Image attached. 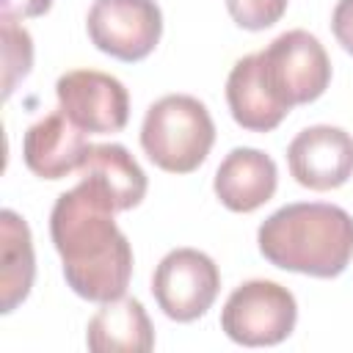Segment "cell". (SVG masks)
Segmentation results:
<instances>
[{
	"mask_svg": "<svg viewBox=\"0 0 353 353\" xmlns=\"http://www.w3.org/2000/svg\"><path fill=\"white\" fill-rule=\"evenodd\" d=\"M91 44L124 63L143 61L163 36V11L154 0H94L85 17Z\"/></svg>",
	"mask_w": 353,
	"mask_h": 353,
	"instance_id": "cell-7",
	"label": "cell"
},
{
	"mask_svg": "<svg viewBox=\"0 0 353 353\" xmlns=\"http://www.w3.org/2000/svg\"><path fill=\"white\" fill-rule=\"evenodd\" d=\"M287 165L298 185L336 190L353 176V135L331 124L306 127L290 141Z\"/></svg>",
	"mask_w": 353,
	"mask_h": 353,
	"instance_id": "cell-9",
	"label": "cell"
},
{
	"mask_svg": "<svg viewBox=\"0 0 353 353\" xmlns=\"http://www.w3.org/2000/svg\"><path fill=\"white\" fill-rule=\"evenodd\" d=\"M226 102L232 119L248 132H270L290 113V108L270 88L259 52L243 55L232 66L226 77Z\"/></svg>",
	"mask_w": 353,
	"mask_h": 353,
	"instance_id": "cell-12",
	"label": "cell"
},
{
	"mask_svg": "<svg viewBox=\"0 0 353 353\" xmlns=\"http://www.w3.org/2000/svg\"><path fill=\"white\" fill-rule=\"evenodd\" d=\"M85 345L91 353H149L154 347L152 320L138 298H116L88 320Z\"/></svg>",
	"mask_w": 353,
	"mask_h": 353,
	"instance_id": "cell-14",
	"label": "cell"
},
{
	"mask_svg": "<svg viewBox=\"0 0 353 353\" xmlns=\"http://www.w3.org/2000/svg\"><path fill=\"white\" fill-rule=\"evenodd\" d=\"M256 243L273 268L336 279L353 259V215L325 201L284 204L262 221Z\"/></svg>",
	"mask_w": 353,
	"mask_h": 353,
	"instance_id": "cell-2",
	"label": "cell"
},
{
	"mask_svg": "<svg viewBox=\"0 0 353 353\" xmlns=\"http://www.w3.org/2000/svg\"><path fill=\"white\" fill-rule=\"evenodd\" d=\"M331 30L342 50L353 55V0H336L331 11Z\"/></svg>",
	"mask_w": 353,
	"mask_h": 353,
	"instance_id": "cell-18",
	"label": "cell"
},
{
	"mask_svg": "<svg viewBox=\"0 0 353 353\" xmlns=\"http://www.w3.org/2000/svg\"><path fill=\"white\" fill-rule=\"evenodd\" d=\"M80 179L91 182L116 212L138 207L149 190L143 168L121 143H91L80 165Z\"/></svg>",
	"mask_w": 353,
	"mask_h": 353,
	"instance_id": "cell-13",
	"label": "cell"
},
{
	"mask_svg": "<svg viewBox=\"0 0 353 353\" xmlns=\"http://www.w3.org/2000/svg\"><path fill=\"white\" fill-rule=\"evenodd\" d=\"M58 110L83 132H121L130 121V91L99 69H72L55 83Z\"/></svg>",
	"mask_w": 353,
	"mask_h": 353,
	"instance_id": "cell-8",
	"label": "cell"
},
{
	"mask_svg": "<svg viewBox=\"0 0 353 353\" xmlns=\"http://www.w3.org/2000/svg\"><path fill=\"white\" fill-rule=\"evenodd\" d=\"M279 188V168L270 154L254 146H237L232 149L218 171L212 190L218 201L232 212H254L265 201L273 199Z\"/></svg>",
	"mask_w": 353,
	"mask_h": 353,
	"instance_id": "cell-11",
	"label": "cell"
},
{
	"mask_svg": "<svg viewBox=\"0 0 353 353\" xmlns=\"http://www.w3.org/2000/svg\"><path fill=\"white\" fill-rule=\"evenodd\" d=\"M290 0H226V11L243 30H265L276 25Z\"/></svg>",
	"mask_w": 353,
	"mask_h": 353,
	"instance_id": "cell-17",
	"label": "cell"
},
{
	"mask_svg": "<svg viewBox=\"0 0 353 353\" xmlns=\"http://www.w3.org/2000/svg\"><path fill=\"white\" fill-rule=\"evenodd\" d=\"M91 143L85 132L72 124L61 110L33 121L22 138V160L41 179H63L80 171Z\"/></svg>",
	"mask_w": 353,
	"mask_h": 353,
	"instance_id": "cell-10",
	"label": "cell"
},
{
	"mask_svg": "<svg viewBox=\"0 0 353 353\" xmlns=\"http://www.w3.org/2000/svg\"><path fill=\"white\" fill-rule=\"evenodd\" d=\"M0 36H3V97L8 99L14 88L30 74L33 39L11 17H0Z\"/></svg>",
	"mask_w": 353,
	"mask_h": 353,
	"instance_id": "cell-16",
	"label": "cell"
},
{
	"mask_svg": "<svg viewBox=\"0 0 353 353\" xmlns=\"http://www.w3.org/2000/svg\"><path fill=\"white\" fill-rule=\"evenodd\" d=\"M221 290V270L215 259L199 248L168 251L152 273V295L165 317L193 323L215 303Z\"/></svg>",
	"mask_w": 353,
	"mask_h": 353,
	"instance_id": "cell-6",
	"label": "cell"
},
{
	"mask_svg": "<svg viewBox=\"0 0 353 353\" xmlns=\"http://www.w3.org/2000/svg\"><path fill=\"white\" fill-rule=\"evenodd\" d=\"M113 215V204L85 179L61 193L50 212L63 279L74 295L94 303L124 298L132 279V245Z\"/></svg>",
	"mask_w": 353,
	"mask_h": 353,
	"instance_id": "cell-1",
	"label": "cell"
},
{
	"mask_svg": "<svg viewBox=\"0 0 353 353\" xmlns=\"http://www.w3.org/2000/svg\"><path fill=\"white\" fill-rule=\"evenodd\" d=\"M262 66L276 97L292 110L320 99L331 83V58L320 39L309 30H287L262 52Z\"/></svg>",
	"mask_w": 353,
	"mask_h": 353,
	"instance_id": "cell-5",
	"label": "cell"
},
{
	"mask_svg": "<svg viewBox=\"0 0 353 353\" xmlns=\"http://www.w3.org/2000/svg\"><path fill=\"white\" fill-rule=\"evenodd\" d=\"M298 323L295 295L270 279H251L232 290L221 309V331L245 347L284 342Z\"/></svg>",
	"mask_w": 353,
	"mask_h": 353,
	"instance_id": "cell-4",
	"label": "cell"
},
{
	"mask_svg": "<svg viewBox=\"0 0 353 353\" xmlns=\"http://www.w3.org/2000/svg\"><path fill=\"white\" fill-rule=\"evenodd\" d=\"M50 8L52 0H0V17H11V19L44 17Z\"/></svg>",
	"mask_w": 353,
	"mask_h": 353,
	"instance_id": "cell-19",
	"label": "cell"
},
{
	"mask_svg": "<svg viewBox=\"0 0 353 353\" xmlns=\"http://www.w3.org/2000/svg\"><path fill=\"white\" fill-rule=\"evenodd\" d=\"M36 279V256L30 226L14 210L0 212V312L11 314Z\"/></svg>",
	"mask_w": 353,
	"mask_h": 353,
	"instance_id": "cell-15",
	"label": "cell"
},
{
	"mask_svg": "<svg viewBox=\"0 0 353 353\" xmlns=\"http://www.w3.org/2000/svg\"><path fill=\"white\" fill-rule=\"evenodd\" d=\"M215 143L207 105L190 94H165L149 105L141 124L143 154L168 174L196 171Z\"/></svg>",
	"mask_w": 353,
	"mask_h": 353,
	"instance_id": "cell-3",
	"label": "cell"
}]
</instances>
